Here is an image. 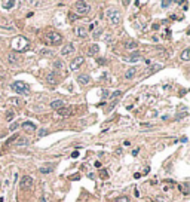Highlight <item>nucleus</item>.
Wrapping results in <instances>:
<instances>
[{
	"mask_svg": "<svg viewBox=\"0 0 190 202\" xmlns=\"http://www.w3.org/2000/svg\"><path fill=\"white\" fill-rule=\"evenodd\" d=\"M10 88H12V91H15V92H18V94H24V95L30 94V88H28V85H25L24 82H19V80L14 82V83L10 85Z\"/></svg>",
	"mask_w": 190,
	"mask_h": 202,
	"instance_id": "nucleus-1",
	"label": "nucleus"
},
{
	"mask_svg": "<svg viewBox=\"0 0 190 202\" xmlns=\"http://www.w3.org/2000/svg\"><path fill=\"white\" fill-rule=\"evenodd\" d=\"M46 42L49 45H59V43H62V36L57 31H49L46 34Z\"/></svg>",
	"mask_w": 190,
	"mask_h": 202,
	"instance_id": "nucleus-2",
	"label": "nucleus"
},
{
	"mask_svg": "<svg viewBox=\"0 0 190 202\" xmlns=\"http://www.w3.org/2000/svg\"><path fill=\"white\" fill-rule=\"evenodd\" d=\"M107 18L110 19V22L111 24H119V21H120V14H119V10L117 9H108L107 10Z\"/></svg>",
	"mask_w": 190,
	"mask_h": 202,
	"instance_id": "nucleus-3",
	"label": "nucleus"
},
{
	"mask_svg": "<svg viewBox=\"0 0 190 202\" xmlns=\"http://www.w3.org/2000/svg\"><path fill=\"white\" fill-rule=\"evenodd\" d=\"M89 5H88L86 2H77L76 3V12H77L79 15H86L88 12H89Z\"/></svg>",
	"mask_w": 190,
	"mask_h": 202,
	"instance_id": "nucleus-4",
	"label": "nucleus"
},
{
	"mask_svg": "<svg viewBox=\"0 0 190 202\" xmlns=\"http://www.w3.org/2000/svg\"><path fill=\"white\" fill-rule=\"evenodd\" d=\"M19 184H21L22 189H31L33 184H34V180L31 178V177H28V175H24V177H21Z\"/></svg>",
	"mask_w": 190,
	"mask_h": 202,
	"instance_id": "nucleus-5",
	"label": "nucleus"
},
{
	"mask_svg": "<svg viewBox=\"0 0 190 202\" xmlns=\"http://www.w3.org/2000/svg\"><path fill=\"white\" fill-rule=\"evenodd\" d=\"M83 57H76L74 59H71V62H70V70H77L82 64H83Z\"/></svg>",
	"mask_w": 190,
	"mask_h": 202,
	"instance_id": "nucleus-6",
	"label": "nucleus"
},
{
	"mask_svg": "<svg viewBox=\"0 0 190 202\" xmlns=\"http://www.w3.org/2000/svg\"><path fill=\"white\" fill-rule=\"evenodd\" d=\"M0 28H6V30H15L14 24L6 18H0Z\"/></svg>",
	"mask_w": 190,
	"mask_h": 202,
	"instance_id": "nucleus-7",
	"label": "nucleus"
},
{
	"mask_svg": "<svg viewBox=\"0 0 190 202\" xmlns=\"http://www.w3.org/2000/svg\"><path fill=\"white\" fill-rule=\"evenodd\" d=\"M73 52H74L73 43H67V45L62 46V49H61V55H70V54H73Z\"/></svg>",
	"mask_w": 190,
	"mask_h": 202,
	"instance_id": "nucleus-8",
	"label": "nucleus"
},
{
	"mask_svg": "<svg viewBox=\"0 0 190 202\" xmlns=\"http://www.w3.org/2000/svg\"><path fill=\"white\" fill-rule=\"evenodd\" d=\"M46 82H48V83H50V85H57V82H58L57 74H55L54 71L48 73V76H46Z\"/></svg>",
	"mask_w": 190,
	"mask_h": 202,
	"instance_id": "nucleus-9",
	"label": "nucleus"
},
{
	"mask_svg": "<svg viewBox=\"0 0 190 202\" xmlns=\"http://www.w3.org/2000/svg\"><path fill=\"white\" fill-rule=\"evenodd\" d=\"M61 107H64V101L62 100H54L52 103H50V109H54V110H58Z\"/></svg>",
	"mask_w": 190,
	"mask_h": 202,
	"instance_id": "nucleus-10",
	"label": "nucleus"
},
{
	"mask_svg": "<svg viewBox=\"0 0 190 202\" xmlns=\"http://www.w3.org/2000/svg\"><path fill=\"white\" fill-rule=\"evenodd\" d=\"M57 113H58L59 116L66 118V116H70V115H71V110H70L68 107H61V109H58V110H57Z\"/></svg>",
	"mask_w": 190,
	"mask_h": 202,
	"instance_id": "nucleus-11",
	"label": "nucleus"
},
{
	"mask_svg": "<svg viewBox=\"0 0 190 202\" xmlns=\"http://www.w3.org/2000/svg\"><path fill=\"white\" fill-rule=\"evenodd\" d=\"M77 79H79V83H80V85H88V83L91 82V77H89L88 74H80Z\"/></svg>",
	"mask_w": 190,
	"mask_h": 202,
	"instance_id": "nucleus-12",
	"label": "nucleus"
},
{
	"mask_svg": "<svg viewBox=\"0 0 190 202\" xmlns=\"http://www.w3.org/2000/svg\"><path fill=\"white\" fill-rule=\"evenodd\" d=\"M22 126H24V128L27 129L28 132H34V131H36V125H34V123H31V122H24V123H22Z\"/></svg>",
	"mask_w": 190,
	"mask_h": 202,
	"instance_id": "nucleus-13",
	"label": "nucleus"
},
{
	"mask_svg": "<svg viewBox=\"0 0 190 202\" xmlns=\"http://www.w3.org/2000/svg\"><path fill=\"white\" fill-rule=\"evenodd\" d=\"M135 71H137L135 67L128 68V70H126V73H125V79H132V77H134V74H135Z\"/></svg>",
	"mask_w": 190,
	"mask_h": 202,
	"instance_id": "nucleus-14",
	"label": "nucleus"
},
{
	"mask_svg": "<svg viewBox=\"0 0 190 202\" xmlns=\"http://www.w3.org/2000/svg\"><path fill=\"white\" fill-rule=\"evenodd\" d=\"M180 58L183 61H189L190 59V49H184L183 52H181V55H180Z\"/></svg>",
	"mask_w": 190,
	"mask_h": 202,
	"instance_id": "nucleus-15",
	"label": "nucleus"
},
{
	"mask_svg": "<svg viewBox=\"0 0 190 202\" xmlns=\"http://www.w3.org/2000/svg\"><path fill=\"white\" fill-rule=\"evenodd\" d=\"M2 6H3L5 9H12V8L15 6V2H14V0H6V2L2 3Z\"/></svg>",
	"mask_w": 190,
	"mask_h": 202,
	"instance_id": "nucleus-16",
	"label": "nucleus"
},
{
	"mask_svg": "<svg viewBox=\"0 0 190 202\" xmlns=\"http://www.w3.org/2000/svg\"><path fill=\"white\" fill-rule=\"evenodd\" d=\"M98 52H99V48H98L97 43H94V45L89 48V54H91V55H97Z\"/></svg>",
	"mask_w": 190,
	"mask_h": 202,
	"instance_id": "nucleus-17",
	"label": "nucleus"
},
{
	"mask_svg": "<svg viewBox=\"0 0 190 202\" xmlns=\"http://www.w3.org/2000/svg\"><path fill=\"white\" fill-rule=\"evenodd\" d=\"M76 34H77L79 37H86L88 34H86V30L83 28V27H79V28H76Z\"/></svg>",
	"mask_w": 190,
	"mask_h": 202,
	"instance_id": "nucleus-18",
	"label": "nucleus"
},
{
	"mask_svg": "<svg viewBox=\"0 0 190 202\" xmlns=\"http://www.w3.org/2000/svg\"><path fill=\"white\" fill-rule=\"evenodd\" d=\"M138 59H141V54L140 52H132L131 57H129V61H138Z\"/></svg>",
	"mask_w": 190,
	"mask_h": 202,
	"instance_id": "nucleus-19",
	"label": "nucleus"
},
{
	"mask_svg": "<svg viewBox=\"0 0 190 202\" xmlns=\"http://www.w3.org/2000/svg\"><path fill=\"white\" fill-rule=\"evenodd\" d=\"M40 54H42V55H45V57H50V55H54L52 50H50V49H46V48L40 50Z\"/></svg>",
	"mask_w": 190,
	"mask_h": 202,
	"instance_id": "nucleus-20",
	"label": "nucleus"
},
{
	"mask_svg": "<svg viewBox=\"0 0 190 202\" xmlns=\"http://www.w3.org/2000/svg\"><path fill=\"white\" fill-rule=\"evenodd\" d=\"M15 118V111H12V110H9L8 113H6V120H12V119H14Z\"/></svg>",
	"mask_w": 190,
	"mask_h": 202,
	"instance_id": "nucleus-21",
	"label": "nucleus"
},
{
	"mask_svg": "<svg viewBox=\"0 0 190 202\" xmlns=\"http://www.w3.org/2000/svg\"><path fill=\"white\" fill-rule=\"evenodd\" d=\"M52 169H54V167H43V168H40V172L42 174H49Z\"/></svg>",
	"mask_w": 190,
	"mask_h": 202,
	"instance_id": "nucleus-22",
	"label": "nucleus"
},
{
	"mask_svg": "<svg viewBox=\"0 0 190 202\" xmlns=\"http://www.w3.org/2000/svg\"><path fill=\"white\" fill-rule=\"evenodd\" d=\"M162 68V66L160 64H155V66H151L150 67V73H155V71H159Z\"/></svg>",
	"mask_w": 190,
	"mask_h": 202,
	"instance_id": "nucleus-23",
	"label": "nucleus"
},
{
	"mask_svg": "<svg viewBox=\"0 0 190 202\" xmlns=\"http://www.w3.org/2000/svg\"><path fill=\"white\" fill-rule=\"evenodd\" d=\"M125 46H126V49H135V48H137V43L132 40V42H128Z\"/></svg>",
	"mask_w": 190,
	"mask_h": 202,
	"instance_id": "nucleus-24",
	"label": "nucleus"
},
{
	"mask_svg": "<svg viewBox=\"0 0 190 202\" xmlns=\"http://www.w3.org/2000/svg\"><path fill=\"white\" fill-rule=\"evenodd\" d=\"M115 202H129V198H126V196H119L115 199Z\"/></svg>",
	"mask_w": 190,
	"mask_h": 202,
	"instance_id": "nucleus-25",
	"label": "nucleus"
},
{
	"mask_svg": "<svg viewBox=\"0 0 190 202\" xmlns=\"http://www.w3.org/2000/svg\"><path fill=\"white\" fill-rule=\"evenodd\" d=\"M99 175L103 177V178H107V177H108V172H107L106 169H101V171H99Z\"/></svg>",
	"mask_w": 190,
	"mask_h": 202,
	"instance_id": "nucleus-26",
	"label": "nucleus"
},
{
	"mask_svg": "<svg viewBox=\"0 0 190 202\" xmlns=\"http://www.w3.org/2000/svg\"><path fill=\"white\" fill-rule=\"evenodd\" d=\"M9 103H12V104H19V100H18L17 97H14V98L9 100Z\"/></svg>",
	"mask_w": 190,
	"mask_h": 202,
	"instance_id": "nucleus-27",
	"label": "nucleus"
},
{
	"mask_svg": "<svg viewBox=\"0 0 190 202\" xmlns=\"http://www.w3.org/2000/svg\"><path fill=\"white\" fill-rule=\"evenodd\" d=\"M8 59H9V62H14V64L17 62V58H15V55H12V54L8 57Z\"/></svg>",
	"mask_w": 190,
	"mask_h": 202,
	"instance_id": "nucleus-28",
	"label": "nucleus"
},
{
	"mask_svg": "<svg viewBox=\"0 0 190 202\" xmlns=\"http://www.w3.org/2000/svg\"><path fill=\"white\" fill-rule=\"evenodd\" d=\"M68 19H70V22H73V21L77 19V17H76V14H70L68 15Z\"/></svg>",
	"mask_w": 190,
	"mask_h": 202,
	"instance_id": "nucleus-29",
	"label": "nucleus"
},
{
	"mask_svg": "<svg viewBox=\"0 0 190 202\" xmlns=\"http://www.w3.org/2000/svg\"><path fill=\"white\" fill-rule=\"evenodd\" d=\"M17 128H18V123H12V125H10V126H9V131H10V132H12V131H15V129H17Z\"/></svg>",
	"mask_w": 190,
	"mask_h": 202,
	"instance_id": "nucleus-30",
	"label": "nucleus"
},
{
	"mask_svg": "<svg viewBox=\"0 0 190 202\" xmlns=\"http://www.w3.org/2000/svg\"><path fill=\"white\" fill-rule=\"evenodd\" d=\"M151 126H153V125H151V123H147V122H143V123H141V128H151Z\"/></svg>",
	"mask_w": 190,
	"mask_h": 202,
	"instance_id": "nucleus-31",
	"label": "nucleus"
},
{
	"mask_svg": "<svg viewBox=\"0 0 190 202\" xmlns=\"http://www.w3.org/2000/svg\"><path fill=\"white\" fill-rule=\"evenodd\" d=\"M54 66H55V68H61L62 67V61H55Z\"/></svg>",
	"mask_w": 190,
	"mask_h": 202,
	"instance_id": "nucleus-32",
	"label": "nucleus"
},
{
	"mask_svg": "<svg viewBox=\"0 0 190 202\" xmlns=\"http://www.w3.org/2000/svg\"><path fill=\"white\" fill-rule=\"evenodd\" d=\"M17 144H18V146H24V144H28V140H24V141H22V140H19V141H17Z\"/></svg>",
	"mask_w": 190,
	"mask_h": 202,
	"instance_id": "nucleus-33",
	"label": "nucleus"
},
{
	"mask_svg": "<svg viewBox=\"0 0 190 202\" xmlns=\"http://www.w3.org/2000/svg\"><path fill=\"white\" fill-rule=\"evenodd\" d=\"M46 134H48V131H46V129H40V131H39V135H40V137H45Z\"/></svg>",
	"mask_w": 190,
	"mask_h": 202,
	"instance_id": "nucleus-34",
	"label": "nucleus"
},
{
	"mask_svg": "<svg viewBox=\"0 0 190 202\" xmlns=\"http://www.w3.org/2000/svg\"><path fill=\"white\" fill-rule=\"evenodd\" d=\"M160 5H162V8H168V6L171 5V2H162Z\"/></svg>",
	"mask_w": 190,
	"mask_h": 202,
	"instance_id": "nucleus-35",
	"label": "nucleus"
},
{
	"mask_svg": "<svg viewBox=\"0 0 190 202\" xmlns=\"http://www.w3.org/2000/svg\"><path fill=\"white\" fill-rule=\"evenodd\" d=\"M120 94H122L120 91H116V92H115V94H113L111 97H113V98H116V97H120Z\"/></svg>",
	"mask_w": 190,
	"mask_h": 202,
	"instance_id": "nucleus-36",
	"label": "nucleus"
},
{
	"mask_svg": "<svg viewBox=\"0 0 190 202\" xmlns=\"http://www.w3.org/2000/svg\"><path fill=\"white\" fill-rule=\"evenodd\" d=\"M79 156V152L77 150H76V152H73V153H71V158H77Z\"/></svg>",
	"mask_w": 190,
	"mask_h": 202,
	"instance_id": "nucleus-37",
	"label": "nucleus"
},
{
	"mask_svg": "<svg viewBox=\"0 0 190 202\" xmlns=\"http://www.w3.org/2000/svg\"><path fill=\"white\" fill-rule=\"evenodd\" d=\"M40 202H49V201H48V198L43 196V198H40Z\"/></svg>",
	"mask_w": 190,
	"mask_h": 202,
	"instance_id": "nucleus-38",
	"label": "nucleus"
}]
</instances>
